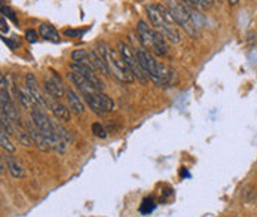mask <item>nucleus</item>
<instances>
[{
  "mask_svg": "<svg viewBox=\"0 0 257 217\" xmlns=\"http://www.w3.org/2000/svg\"><path fill=\"white\" fill-rule=\"evenodd\" d=\"M0 143H2V147H3L6 152H9V153H15L17 147H15V145L11 142L8 131H6L5 128H2V127H0Z\"/></svg>",
  "mask_w": 257,
  "mask_h": 217,
  "instance_id": "20",
  "label": "nucleus"
},
{
  "mask_svg": "<svg viewBox=\"0 0 257 217\" xmlns=\"http://www.w3.org/2000/svg\"><path fill=\"white\" fill-rule=\"evenodd\" d=\"M0 103H2V112H5L8 115V118L12 121V122H20V113L17 110V106L12 103L11 97H9V92L5 86H2V91H0Z\"/></svg>",
  "mask_w": 257,
  "mask_h": 217,
  "instance_id": "12",
  "label": "nucleus"
},
{
  "mask_svg": "<svg viewBox=\"0 0 257 217\" xmlns=\"http://www.w3.org/2000/svg\"><path fill=\"white\" fill-rule=\"evenodd\" d=\"M184 5H189L192 8L198 9H210L214 5V0H180Z\"/></svg>",
  "mask_w": 257,
  "mask_h": 217,
  "instance_id": "21",
  "label": "nucleus"
},
{
  "mask_svg": "<svg viewBox=\"0 0 257 217\" xmlns=\"http://www.w3.org/2000/svg\"><path fill=\"white\" fill-rule=\"evenodd\" d=\"M26 37H27V40L32 42V43H36L37 40H39V35H37L36 30H33V29H30V30L26 32Z\"/></svg>",
  "mask_w": 257,
  "mask_h": 217,
  "instance_id": "25",
  "label": "nucleus"
},
{
  "mask_svg": "<svg viewBox=\"0 0 257 217\" xmlns=\"http://www.w3.org/2000/svg\"><path fill=\"white\" fill-rule=\"evenodd\" d=\"M227 2H229L230 6H236V5L239 3V0H227Z\"/></svg>",
  "mask_w": 257,
  "mask_h": 217,
  "instance_id": "30",
  "label": "nucleus"
},
{
  "mask_svg": "<svg viewBox=\"0 0 257 217\" xmlns=\"http://www.w3.org/2000/svg\"><path fill=\"white\" fill-rule=\"evenodd\" d=\"M72 61L79 63V64H89L91 66V60H89V52L85 49H74L72 52Z\"/></svg>",
  "mask_w": 257,
  "mask_h": 217,
  "instance_id": "19",
  "label": "nucleus"
},
{
  "mask_svg": "<svg viewBox=\"0 0 257 217\" xmlns=\"http://www.w3.org/2000/svg\"><path fill=\"white\" fill-rule=\"evenodd\" d=\"M45 89L51 95V98H55V100L63 98L64 94H66L61 77L58 76V73L52 72V70H51V76H48L45 79Z\"/></svg>",
  "mask_w": 257,
  "mask_h": 217,
  "instance_id": "10",
  "label": "nucleus"
},
{
  "mask_svg": "<svg viewBox=\"0 0 257 217\" xmlns=\"http://www.w3.org/2000/svg\"><path fill=\"white\" fill-rule=\"evenodd\" d=\"M83 98L88 103L89 108L97 115H103V113L111 112L114 108V103L110 97L106 95L103 91H98V89H95L89 94H85Z\"/></svg>",
  "mask_w": 257,
  "mask_h": 217,
  "instance_id": "8",
  "label": "nucleus"
},
{
  "mask_svg": "<svg viewBox=\"0 0 257 217\" xmlns=\"http://www.w3.org/2000/svg\"><path fill=\"white\" fill-rule=\"evenodd\" d=\"M72 72L79 73L82 77H85L94 88H97L98 91L104 89V83L101 82V79L95 74V69L89 64H79V63H72L70 64Z\"/></svg>",
  "mask_w": 257,
  "mask_h": 217,
  "instance_id": "9",
  "label": "nucleus"
},
{
  "mask_svg": "<svg viewBox=\"0 0 257 217\" xmlns=\"http://www.w3.org/2000/svg\"><path fill=\"white\" fill-rule=\"evenodd\" d=\"M83 33H85V30H66V32H64V35H66V36H72V37L80 36V35H83Z\"/></svg>",
  "mask_w": 257,
  "mask_h": 217,
  "instance_id": "27",
  "label": "nucleus"
},
{
  "mask_svg": "<svg viewBox=\"0 0 257 217\" xmlns=\"http://www.w3.org/2000/svg\"><path fill=\"white\" fill-rule=\"evenodd\" d=\"M2 12H3V15H6V17H9L15 24H18V20H17V17H15V14L9 9V8H6V6H2Z\"/></svg>",
  "mask_w": 257,
  "mask_h": 217,
  "instance_id": "26",
  "label": "nucleus"
},
{
  "mask_svg": "<svg viewBox=\"0 0 257 217\" xmlns=\"http://www.w3.org/2000/svg\"><path fill=\"white\" fill-rule=\"evenodd\" d=\"M32 121L36 125L37 130L48 139L49 145L54 150H57L60 153L66 152V142L60 137L55 125L52 124V121L46 116V113L42 108L35 107L32 110Z\"/></svg>",
  "mask_w": 257,
  "mask_h": 217,
  "instance_id": "4",
  "label": "nucleus"
},
{
  "mask_svg": "<svg viewBox=\"0 0 257 217\" xmlns=\"http://www.w3.org/2000/svg\"><path fill=\"white\" fill-rule=\"evenodd\" d=\"M67 101H69V108L76 115H82L85 112V106H83L80 97L74 92L72 88L67 89Z\"/></svg>",
  "mask_w": 257,
  "mask_h": 217,
  "instance_id": "16",
  "label": "nucleus"
},
{
  "mask_svg": "<svg viewBox=\"0 0 257 217\" xmlns=\"http://www.w3.org/2000/svg\"><path fill=\"white\" fill-rule=\"evenodd\" d=\"M39 33H40V36L43 37V39H46V40H49V42L58 43V42L61 40V39H60V33L57 32V29H55L54 26H51V24H46V23L40 24Z\"/></svg>",
  "mask_w": 257,
  "mask_h": 217,
  "instance_id": "17",
  "label": "nucleus"
},
{
  "mask_svg": "<svg viewBox=\"0 0 257 217\" xmlns=\"http://www.w3.org/2000/svg\"><path fill=\"white\" fill-rule=\"evenodd\" d=\"M2 40H3V42H5V43H6V45L11 48V49H15V48H17V43H15V42H12V40H9L8 37H3Z\"/></svg>",
  "mask_w": 257,
  "mask_h": 217,
  "instance_id": "29",
  "label": "nucleus"
},
{
  "mask_svg": "<svg viewBox=\"0 0 257 217\" xmlns=\"http://www.w3.org/2000/svg\"><path fill=\"white\" fill-rule=\"evenodd\" d=\"M137 57H139L140 66L145 70L146 76H149L158 86H168L174 82V77H176L174 72L170 67H167L165 64H159L149 51L139 49Z\"/></svg>",
  "mask_w": 257,
  "mask_h": 217,
  "instance_id": "2",
  "label": "nucleus"
},
{
  "mask_svg": "<svg viewBox=\"0 0 257 217\" xmlns=\"http://www.w3.org/2000/svg\"><path fill=\"white\" fill-rule=\"evenodd\" d=\"M168 9L176 21L177 26H180L184 32L190 37L196 39L198 36V30H196V23L192 18V14L189 12V9L186 8V5L176 2V0H170L168 2Z\"/></svg>",
  "mask_w": 257,
  "mask_h": 217,
  "instance_id": "6",
  "label": "nucleus"
},
{
  "mask_svg": "<svg viewBox=\"0 0 257 217\" xmlns=\"http://www.w3.org/2000/svg\"><path fill=\"white\" fill-rule=\"evenodd\" d=\"M48 107L51 108V112L54 113V116L58 119V121H63V122H69L70 121V108L66 107V104L57 101V100H52L51 103H48Z\"/></svg>",
  "mask_w": 257,
  "mask_h": 217,
  "instance_id": "14",
  "label": "nucleus"
},
{
  "mask_svg": "<svg viewBox=\"0 0 257 217\" xmlns=\"http://www.w3.org/2000/svg\"><path fill=\"white\" fill-rule=\"evenodd\" d=\"M2 35H5V33H8V30H9V27H8V23L5 21V15H2Z\"/></svg>",
  "mask_w": 257,
  "mask_h": 217,
  "instance_id": "28",
  "label": "nucleus"
},
{
  "mask_svg": "<svg viewBox=\"0 0 257 217\" xmlns=\"http://www.w3.org/2000/svg\"><path fill=\"white\" fill-rule=\"evenodd\" d=\"M155 207H156V202H155V199L152 198V196H149V198H145L143 199V202H142V205H140V211H142V214H150L153 210H155Z\"/></svg>",
  "mask_w": 257,
  "mask_h": 217,
  "instance_id": "22",
  "label": "nucleus"
},
{
  "mask_svg": "<svg viewBox=\"0 0 257 217\" xmlns=\"http://www.w3.org/2000/svg\"><path fill=\"white\" fill-rule=\"evenodd\" d=\"M137 35L142 42V45L149 49L153 51L158 55H164L168 52V40L162 36L161 33H158L155 29H152L150 26H147L145 21H139L137 24Z\"/></svg>",
  "mask_w": 257,
  "mask_h": 217,
  "instance_id": "5",
  "label": "nucleus"
},
{
  "mask_svg": "<svg viewBox=\"0 0 257 217\" xmlns=\"http://www.w3.org/2000/svg\"><path fill=\"white\" fill-rule=\"evenodd\" d=\"M92 133H94V136H97V137H100V139H106V137H107L106 130H104V127H103L100 122L92 124Z\"/></svg>",
  "mask_w": 257,
  "mask_h": 217,
  "instance_id": "24",
  "label": "nucleus"
},
{
  "mask_svg": "<svg viewBox=\"0 0 257 217\" xmlns=\"http://www.w3.org/2000/svg\"><path fill=\"white\" fill-rule=\"evenodd\" d=\"M89 60H91V66L97 70V72L103 73L104 76H109L110 70L106 64V61L103 60L101 54L98 51H89Z\"/></svg>",
  "mask_w": 257,
  "mask_h": 217,
  "instance_id": "15",
  "label": "nucleus"
},
{
  "mask_svg": "<svg viewBox=\"0 0 257 217\" xmlns=\"http://www.w3.org/2000/svg\"><path fill=\"white\" fill-rule=\"evenodd\" d=\"M26 130H27V133L30 134V137L33 139V143H35L39 149H42V150H49V149H51V145H49L48 139L37 130L36 125L33 124V121L26 122Z\"/></svg>",
  "mask_w": 257,
  "mask_h": 217,
  "instance_id": "13",
  "label": "nucleus"
},
{
  "mask_svg": "<svg viewBox=\"0 0 257 217\" xmlns=\"http://www.w3.org/2000/svg\"><path fill=\"white\" fill-rule=\"evenodd\" d=\"M97 51L101 54L103 60L106 61L109 70H110V73H113L114 77H117L123 83H133L136 80V76L130 70V67L125 64L122 57L116 51H113L106 42H100Z\"/></svg>",
  "mask_w": 257,
  "mask_h": 217,
  "instance_id": "3",
  "label": "nucleus"
},
{
  "mask_svg": "<svg viewBox=\"0 0 257 217\" xmlns=\"http://www.w3.org/2000/svg\"><path fill=\"white\" fill-rule=\"evenodd\" d=\"M6 164H8V168H9V173L12 174V177H15V179H24L26 177L24 168L21 167V164L15 158L6 156Z\"/></svg>",
  "mask_w": 257,
  "mask_h": 217,
  "instance_id": "18",
  "label": "nucleus"
},
{
  "mask_svg": "<svg viewBox=\"0 0 257 217\" xmlns=\"http://www.w3.org/2000/svg\"><path fill=\"white\" fill-rule=\"evenodd\" d=\"M26 88H27L29 94L32 95V98L36 101L37 106H42L43 108L48 107V100H46V97L42 94V89H40V86H39V82H37V79L35 77V74L29 73V74L26 76Z\"/></svg>",
  "mask_w": 257,
  "mask_h": 217,
  "instance_id": "11",
  "label": "nucleus"
},
{
  "mask_svg": "<svg viewBox=\"0 0 257 217\" xmlns=\"http://www.w3.org/2000/svg\"><path fill=\"white\" fill-rule=\"evenodd\" d=\"M18 139H20V142H21L23 145L27 146V147L35 145V143H33V139L30 137V134L27 133V130H26V131H24V130H20V131H18Z\"/></svg>",
  "mask_w": 257,
  "mask_h": 217,
  "instance_id": "23",
  "label": "nucleus"
},
{
  "mask_svg": "<svg viewBox=\"0 0 257 217\" xmlns=\"http://www.w3.org/2000/svg\"><path fill=\"white\" fill-rule=\"evenodd\" d=\"M147 17L153 26V29L161 33L170 43L176 45L180 43L182 35L177 29V24L168 9V6L164 5H150L146 9Z\"/></svg>",
  "mask_w": 257,
  "mask_h": 217,
  "instance_id": "1",
  "label": "nucleus"
},
{
  "mask_svg": "<svg viewBox=\"0 0 257 217\" xmlns=\"http://www.w3.org/2000/svg\"><path fill=\"white\" fill-rule=\"evenodd\" d=\"M117 52L119 55L122 57V60L125 61V64L130 67V70L133 72V74L142 82V83H146V73L142 69L140 66V61H139V57H137V52H134L125 42H117Z\"/></svg>",
  "mask_w": 257,
  "mask_h": 217,
  "instance_id": "7",
  "label": "nucleus"
}]
</instances>
